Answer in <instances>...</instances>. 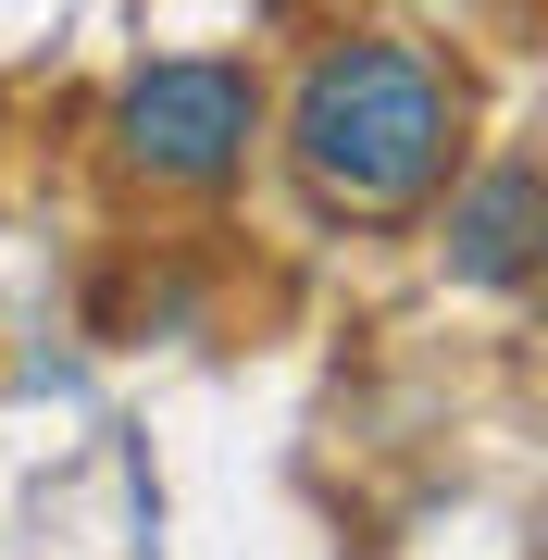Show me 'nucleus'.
<instances>
[{"label": "nucleus", "mask_w": 548, "mask_h": 560, "mask_svg": "<svg viewBox=\"0 0 548 560\" xmlns=\"http://www.w3.org/2000/svg\"><path fill=\"white\" fill-rule=\"evenodd\" d=\"M287 150H300L312 200H337L362 224H399V212H424L448 187L462 88L399 38H337V50H312L300 101H287Z\"/></svg>", "instance_id": "nucleus-1"}, {"label": "nucleus", "mask_w": 548, "mask_h": 560, "mask_svg": "<svg viewBox=\"0 0 548 560\" xmlns=\"http://www.w3.org/2000/svg\"><path fill=\"white\" fill-rule=\"evenodd\" d=\"M113 138H125V162H138L150 187H224L249 162V138H263V88H249L237 62H212V50L150 62L113 101Z\"/></svg>", "instance_id": "nucleus-2"}, {"label": "nucleus", "mask_w": 548, "mask_h": 560, "mask_svg": "<svg viewBox=\"0 0 548 560\" xmlns=\"http://www.w3.org/2000/svg\"><path fill=\"white\" fill-rule=\"evenodd\" d=\"M536 200H548L536 162H499V175L448 212V275H462V287H524V261H536Z\"/></svg>", "instance_id": "nucleus-3"}]
</instances>
